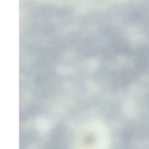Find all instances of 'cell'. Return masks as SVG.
<instances>
[{
  "mask_svg": "<svg viewBox=\"0 0 149 149\" xmlns=\"http://www.w3.org/2000/svg\"><path fill=\"white\" fill-rule=\"evenodd\" d=\"M36 124L37 127L42 130L47 129L50 125V122L47 118L40 117L36 120Z\"/></svg>",
  "mask_w": 149,
  "mask_h": 149,
  "instance_id": "1",
  "label": "cell"
}]
</instances>
